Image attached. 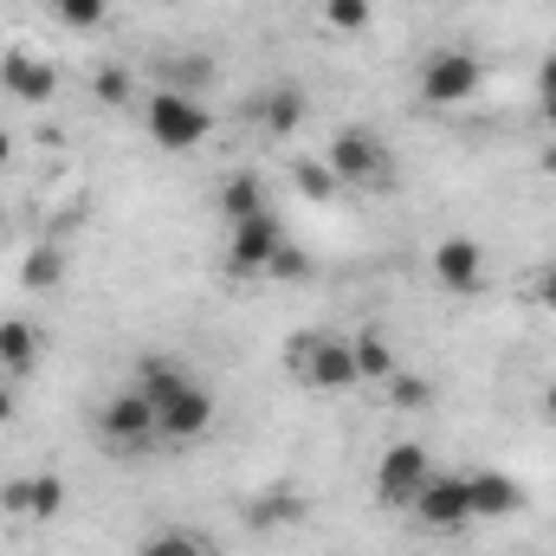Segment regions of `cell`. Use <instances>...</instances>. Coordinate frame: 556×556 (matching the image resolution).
<instances>
[{
  "label": "cell",
  "mask_w": 556,
  "mask_h": 556,
  "mask_svg": "<svg viewBox=\"0 0 556 556\" xmlns=\"http://www.w3.org/2000/svg\"><path fill=\"white\" fill-rule=\"evenodd\" d=\"M142 130L155 149H168V155H188V149H201V142L214 137V111L194 98V91H155L149 104H142Z\"/></svg>",
  "instance_id": "6da1fadb"
},
{
  "label": "cell",
  "mask_w": 556,
  "mask_h": 556,
  "mask_svg": "<svg viewBox=\"0 0 556 556\" xmlns=\"http://www.w3.org/2000/svg\"><path fill=\"white\" fill-rule=\"evenodd\" d=\"M291 369H298V382L317 389V395H350V389H363L356 350H350V337H337V330L298 337V343H291Z\"/></svg>",
  "instance_id": "7a4b0ae2"
},
{
  "label": "cell",
  "mask_w": 556,
  "mask_h": 556,
  "mask_svg": "<svg viewBox=\"0 0 556 556\" xmlns=\"http://www.w3.org/2000/svg\"><path fill=\"white\" fill-rule=\"evenodd\" d=\"M324 168L337 175V188H389V181H395V155H389V142L376 137V130H363V124L337 130L330 155H324Z\"/></svg>",
  "instance_id": "3957f363"
},
{
  "label": "cell",
  "mask_w": 556,
  "mask_h": 556,
  "mask_svg": "<svg viewBox=\"0 0 556 556\" xmlns=\"http://www.w3.org/2000/svg\"><path fill=\"white\" fill-rule=\"evenodd\" d=\"M479 85H485V65L466 46H440V52L420 59V104H433V111H453V104L479 98Z\"/></svg>",
  "instance_id": "277c9868"
},
{
  "label": "cell",
  "mask_w": 556,
  "mask_h": 556,
  "mask_svg": "<svg viewBox=\"0 0 556 556\" xmlns=\"http://www.w3.org/2000/svg\"><path fill=\"white\" fill-rule=\"evenodd\" d=\"M98 440L111 446V453H142V446H155L162 433H155V402L142 395V389H117L104 408H98Z\"/></svg>",
  "instance_id": "5b68a950"
},
{
  "label": "cell",
  "mask_w": 556,
  "mask_h": 556,
  "mask_svg": "<svg viewBox=\"0 0 556 556\" xmlns=\"http://www.w3.org/2000/svg\"><path fill=\"white\" fill-rule=\"evenodd\" d=\"M427 479H433V459H427L420 440H395V446H382V459H376V498H382V505L408 511Z\"/></svg>",
  "instance_id": "8992f818"
},
{
  "label": "cell",
  "mask_w": 556,
  "mask_h": 556,
  "mask_svg": "<svg viewBox=\"0 0 556 556\" xmlns=\"http://www.w3.org/2000/svg\"><path fill=\"white\" fill-rule=\"evenodd\" d=\"M207 427H214V395H207L201 382H188L181 395H168V402L155 408V433H162L168 446H194V440H207Z\"/></svg>",
  "instance_id": "52a82bcc"
},
{
  "label": "cell",
  "mask_w": 556,
  "mask_h": 556,
  "mask_svg": "<svg viewBox=\"0 0 556 556\" xmlns=\"http://www.w3.org/2000/svg\"><path fill=\"white\" fill-rule=\"evenodd\" d=\"M433 285H440V291H453V298L485 291V247H479V240H466V233L440 240V247H433Z\"/></svg>",
  "instance_id": "ba28073f"
},
{
  "label": "cell",
  "mask_w": 556,
  "mask_h": 556,
  "mask_svg": "<svg viewBox=\"0 0 556 556\" xmlns=\"http://www.w3.org/2000/svg\"><path fill=\"white\" fill-rule=\"evenodd\" d=\"M427 531H459V525H472V505H466V472H433L427 485H420V498L408 505Z\"/></svg>",
  "instance_id": "9c48e42d"
},
{
  "label": "cell",
  "mask_w": 556,
  "mask_h": 556,
  "mask_svg": "<svg viewBox=\"0 0 556 556\" xmlns=\"http://www.w3.org/2000/svg\"><path fill=\"white\" fill-rule=\"evenodd\" d=\"M0 91L39 111V104H52V98H59V72H52V65H46L39 52L13 46V52H0Z\"/></svg>",
  "instance_id": "30bf717a"
},
{
  "label": "cell",
  "mask_w": 556,
  "mask_h": 556,
  "mask_svg": "<svg viewBox=\"0 0 556 556\" xmlns=\"http://www.w3.org/2000/svg\"><path fill=\"white\" fill-rule=\"evenodd\" d=\"M278 240H285V227L273 220V207H266V214H253V220H233V240H227V273H266V260H273Z\"/></svg>",
  "instance_id": "8fae6325"
},
{
  "label": "cell",
  "mask_w": 556,
  "mask_h": 556,
  "mask_svg": "<svg viewBox=\"0 0 556 556\" xmlns=\"http://www.w3.org/2000/svg\"><path fill=\"white\" fill-rule=\"evenodd\" d=\"M466 505H472V518L498 525V518H518L525 511V485L511 472H466Z\"/></svg>",
  "instance_id": "7c38bea8"
},
{
  "label": "cell",
  "mask_w": 556,
  "mask_h": 556,
  "mask_svg": "<svg viewBox=\"0 0 556 556\" xmlns=\"http://www.w3.org/2000/svg\"><path fill=\"white\" fill-rule=\"evenodd\" d=\"M39 369V330L26 317H0V382H33Z\"/></svg>",
  "instance_id": "4fadbf2b"
},
{
  "label": "cell",
  "mask_w": 556,
  "mask_h": 556,
  "mask_svg": "<svg viewBox=\"0 0 556 556\" xmlns=\"http://www.w3.org/2000/svg\"><path fill=\"white\" fill-rule=\"evenodd\" d=\"M72 278V247L65 240H39L26 260H20V285L26 291H59Z\"/></svg>",
  "instance_id": "5bb4252c"
},
{
  "label": "cell",
  "mask_w": 556,
  "mask_h": 556,
  "mask_svg": "<svg viewBox=\"0 0 556 556\" xmlns=\"http://www.w3.org/2000/svg\"><path fill=\"white\" fill-rule=\"evenodd\" d=\"M298 518H304V498H298L291 485H266V492L247 505V531H260V538H266V531H285V525H298Z\"/></svg>",
  "instance_id": "9a60e30c"
},
{
  "label": "cell",
  "mask_w": 556,
  "mask_h": 556,
  "mask_svg": "<svg viewBox=\"0 0 556 556\" xmlns=\"http://www.w3.org/2000/svg\"><path fill=\"white\" fill-rule=\"evenodd\" d=\"M304 117H311V104H304L298 85H273V91L260 98V130H266V137H291V130H304Z\"/></svg>",
  "instance_id": "2e32d148"
},
{
  "label": "cell",
  "mask_w": 556,
  "mask_h": 556,
  "mask_svg": "<svg viewBox=\"0 0 556 556\" xmlns=\"http://www.w3.org/2000/svg\"><path fill=\"white\" fill-rule=\"evenodd\" d=\"M253 214H266V181L240 168V175L220 181V220L233 227V220H253Z\"/></svg>",
  "instance_id": "e0dca14e"
},
{
  "label": "cell",
  "mask_w": 556,
  "mask_h": 556,
  "mask_svg": "<svg viewBox=\"0 0 556 556\" xmlns=\"http://www.w3.org/2000/svg\"><path fill=\"white\" fill-rule=\"evenodd\" d=\"M350 350H356V376H363V382H389V376H395V350H389L382 324H363V330L350 337Z\"/></svg>",
  "instance_id": "ac0fdd59"
},
{
  "label": "cell",
  "mask_w": 556,
  "mask_h": 556,
  "mask_svg": "<svg viewBox=\"0 0 556 556\" xmlns=\"http://www.w3.org/2000/svg\"><path fill=\"white\" fill-rule=\"evenodd\" d=\"M188 382H194V376H188L181 363H168V356H142V369H137V389L155 402V408H162L168 395H181Z\"/></svg>",
  "instance_id": "d6986e66"
},
{
  "label": "cell",
  "mask_w": 556,
  "mask_h": 556,
  "mask_svg": "<svg viewBox=\"0 0 556 556\" xmlns=\"http://www.w3.org/2000/svg\"><path fill=\"white\" fill-rule=\"evenodd\" d=\"M59 511H65V479L59 472H33L26 479V518L33 525H52Z\"/></svg>",
  "instance_id": "ffe728a7"
},
{
  "label": "cell",
  "mask_w": 556,
  "mask_h": 556,
  "mask_svg": "<svg viewBox=\"0 0 556 556\" xmlns=\"http://www.w3.org/2000/svg\"><path fill=\"white\" fill-rule=\"evenodd\" d=\"M137 556H214V544L201 531H149Z\"/></svg>",
  "instance_id": "44dd1931"
},
{
  "label": "cell",
  "mask_w": 556,
  "mask_h": 556,
  "mask_svg": "<svg viewBox=\"0 0 556 556\" xmlns=\"http://www.w3.org/2000/svg\"><path fill=\"white\" fill-rule=\"evenodd\" d=\"M311 273H317V266H311V253H304L298 240H278L273 260H266V278H278V285H304Z\"/></svg>",
  "instance_id": "7402d4cb"
},
{
  "label": "cell",
  "mask_w": 556,
  "mask_h": 556,
  "mask_svg": "<svg viewBox=\"0 0 556 556\" xmlns=\"http://www.w3.org/2000/svg\"><path fill=\"white\" fill-rule=\"evenodd\" d=\"M91 98L111 104V111H124V104L137 98V78H130L124 65H98V72H91Z\"/></svg>",
  "instance_id": "603a6c76"
},
{
  "label": "cell",
  "mask_w": 556,
  "mask_h": 556,
  "mask_svg": "<svg viewBox=\"0 0 556 556\" xmlns=\"http://www.w3.org/2000/svg\"><path fill=\"white\" fill-rule=\"evenodd\" d=\"M382 389H389V402H395L402 415H420V408H433V382H427V376H408V369H395Z\"/></svg>",
  "instance_id": "cb8c5ba5"
},
{
  "label": "cell",
  "mask_w": 556,
  "mask_h": 556,
  "mask_svg": "<svg viewBox=\"0 0 556 556\" xmlns=\"http://www.w3.org/2000/svg\"><path fill=\"white\" fill-rule=\"evenodd\" d=\"M52 13H59L72 33H98L104 13H111V0H52Z\"/></svg>",
  "instance_id": "d4e9b609"
},
{
  "label": "cell",
  "mask_w": 556,
  "mask_h": 556,
  "mask_svg": "<svg viewBox=\"0 0 556 556\" xmlns=\"http://www.w3.org/2000/svg\"><path fill=\"white\" fill-rule=\"evenodd\" d=\"M376 13H369V0H324V26H337V33H363Z\"/></svg>",
  "instance_id": "484cf974"
},
{
  "label": "cell",
  "mask_w": 556,
  "mask_h": 556,
  "mask_svg": "<svg viewBox=\"0 0 556 556\" xmlns=\"http://www.w3.org/2000/svg\"><path fill=\"white\" fill-rule=\"evenodd\" d=\"M291 175H298V194H304V201H330V194H337V175H330L324 162H298Z\"/></svg>",
  "instance_id": "4316f807"
},
{
  "label": "cell",
  "mask_w": 556,
  "mask_h": 556,
  "mask_svg": "<svg viewBox=\"0 0 556 556\" xmlns=\"http://www.w3.org/2000/svg\"><path fill=\"white\" fill-rule=\"evenodd\" d=\"M162 85H168V91L207 85V59H168V65H162Z\"/></svg>",
  "instance_id": "83f0119b"
},
{
  "label": "cell",
  "mask_w": 556,
  "mask_h": 556,
  "mask_svg": "<svg viewBox=\"0 0 556 556\" xmlns=\"http://www.w3.org/2000/svg\"><path fill=\"white\" fill-rule=\"evenodd\" d=\"M0 505H7V511H13V518H26V479H13V485H7V492H0Z\"/></svg>",
  "instance_id": "f1b7e54d"
},
{
  "label": "cell",
  "mask_w": 556,
  "mask_h": 556,
  "mask_svg": "<svg viewBox=\"0 0 556 556\" xmlns=\"http://www.w3.org/2000/svg\"><path fill=\"white\" fill-rule=\"evenodd\" d=\"M538 98H556V52L538 65Z\"/></svg>",
  "instance_id": "f546056e"
},
{
  "label": "cell",
  "mask_w": 556,
  "mask_h": 556,
  "mask_svg": "<svg viewBox=\"0 0 556 556\" xmlns=\"http://www.w3.org/2000/svg\"><path fill=\"white\" fill-rule=\"evenodd\" d=\"M538 304H544V311L556 317V273H544V278H538Z\"/></svg>",
  "instance_id": "4dcf8cb0"
},
{
  "label": "cell",
  "mask_w": 556,
  "mask_h": 556,
  "mask_svg": "<svg viewBox=\"0 0 556 556\" xmlns=\"http://www.w3.org/2000/svg\"><path fill=\"white\" fill-rule=\"evenodd\" d=\"M13 408H20V402H13V382H0V427L13 420Z\"/></svg>",
  "instance_id": "1f68e13d"
},
{
  "label": "cell",
  "mask_w": 556,
  "mask_h": 556,
  "mask_svg": "<svg viewBox=\"0 0 556 556\" xmlns=\"http://www.w3.org/2000/svg\"><path fill=\"white\" fill-rule=\"evenodd\" d=\"M538 124H544V130H556V98H538Z\"/></svg>",
  "instance_id": "d6a6232c"
},
{
  "label": "cell",
  "mask_w": 556,
  "mask_h": 556,
  "mask_svg": "<svg viewBox=\"0 0 556 556\" xmlns=\"http://www.w3.org/2000/svg\"><path fill=\"white\" fill-rule=\"evenodd\" d=\"M544 420L556 427V382H544Z\"/></svg>",
  "instance_id": "836d02e7"
},
{
  "label": "cell",
  "mask_w": 556,
  "mask_h": 556,
  "mask_svg": "<svg viewBox=\"0 0 556 556\" xmlns=\"http://www.w3.org/2000/svg\"><path fill=\"white\" fill-rule=\"evenodd\" d=\"M7 162H13V137H7V130H0V168H7Z\"/></svg>",
  "instance_id": "e575fe53"
},
{
  "label": "cell",
  "mask_w": 556,
  "mask_h": 556,
  "mask_svg": "<svg viewBox=\"0 0 556 556\" xmlns=\"http://www.w3.org/2000/svg\"><path fill=\"white\" fill-rule=\"evenodd\" d=\"M544 168H551V175H556V149H544Z\"/></svg>",
  "instance_id": "d590c367"
},
{
  "label": "cell",
  "mask_w": 556,
  "mask_h": 556,
  "mask_svg": "<svg viewBox=\"0 0 556 556\" xmlns=\"http://www.w3.org/2000/svg\"><path fill=\"white\" fill-rule=\"evenodd\" d=\"M155 7H188V0H155Z\"/></svg>",
  "instance_id": "8d00e7d4"
},
{
  "label": "cell",
  "mask_w": 556,
  "mask_h": 556,
  "mask_svg": "<svg viewBox=\"0 0 556 556\" xmlns=\"http://www.w3.org/2000/svg\"><path fill=\"white\" fill-rule=\"evenodd\" d=\"M0 233H7V207H0Z\"/></svg>",
  "instance_id": "74e56055"
}]
</instances>
